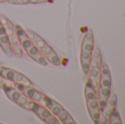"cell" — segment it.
<instances>
[{
	"label": "cell",
	"mask_w": 125,
	"mask_h": 124,
	"mask_svg": "<svg viewBox=\"0 0 125 124\" xmlns=\"http://www.w3.org/2000/svg\"><path fill=\"white\" fill-rule=\"evenodd\" d=\"M96 91H97L100 110H102L107 102L109 95L111 94V74H110L109 66L107 65L106 62L102 63L99 84Z\"/></svg>",
	"instance_id": "1"
},
{
	"label": "cell",
	"mask_w": 125,
	"mask_h": 124,
	"mask_svg": "<svg viewBox=\"0 0 125 124\" xmlns=\"http://www.w3.org/2000/svg\"><path fill=\"white\" fill-rule=\"evenodd\" d=\"M84 96H85V101H86L90 118L93 120V122L98 123L101 110H100L99 103H98L97 91H96V88L94 86V84L89 79H87V81L85 83Z\"/></svg>",
	"instance_id": "2"
},
{
	"label": "cell",
	"mask_w": 125,
	"mask_h": 124,
	"mask_svg": "<svg viewBox=\"0 0 125 124\" xmlns=\"http://www.w3.org/2000/svg\"><path fill=\"white\" fill-rule=\"evenodd\" d=\"M94 49V37L92 30H88L85 33L81 42L80 48V65L85 75L89 72L90 62Z\"/></svg>",
	"instance_id": "3"
},
{
	"label": "cell",
	"mask_w": 125,
	"mask_h": 124,
	"mask_svg": "<svg viewBox=\"0 0 125 124\" xmlns=\"http://www.w3.org/2000/svg\"><path fill=\"white\" fill-rule=\"evenodd\" d=\"M102 53L98 47L94 48L91 62H90V67L88 72V79L94 84V86L97 89L99 84L100 76H101V68H102Z\"/></svg>",
	"instance_id": "4"
},
{
	"label": "cell",
	"mask_w": 125,
	"mask_h": 124,
	"mask_svg": "<svg viewBox=\"0 0 125 124\" xmlns=\"http://www.w3.org/2000/svg\"><path fill=\"white\" fill-rule=\"evenodd\" d=\"M116 105H117V94L111 93L107 99V102L105 103L104 107L101 110L98 123H108L110 114L112 113L113 110L116 109Z\"/></svg>",
	"instance_id": "5"
},
{
	"label": "cell",
	"mask_w": 125,
	"mask_h": 124,
	"mask_svg": "<svg viewBox=\"0 0 125 124\" xmlns=\"http://www.w3.org/2000/svg\"><path fill=\"white\" fill-rule=\"evenodd\" d=\"M33 112L36 113V115H37L43 121H45L52 115V112L47 107L42 106L41 104H39V103H37V105L35 106V108L33 109Z\"/></svg>",
	"instance_id": "6"
},
{
	"label": "cell",
	"mask_w": 125,
	"mask_h": 124,
	"mask_svg": "<svg viewBox=\"0 0 125 124\" xmlns=\"http://www.w3.org/2000/svg\"><path fill=\"white\" fill-rule=\"evenodd\" d=\"M57 118H58V119L60 120L61 123H63V124H75L76 123L75 119L72 118V116L68 113L65 109H63L62 112L58 115Z\"/></svg>",
	"instance_id": "7"
},
{
	"label": "cell",
	"mask_w": 125,
	"mask_h": 124,
	"mask_svg": "<svg viewBox=\"0 0 125 124\" xmlns=\"http://www.w3.org/2000/svg\"><path fill=\"white\" fill-rule=\"evenodd\" d=\"M5 92H6L7 96L10 99L12 102H15V103H16V101L19 99V97L21 96V93H21V92H19L17 89H15V87L8 89V90H6Z\"/></svg>",
	"instance_id": "8"
},
{
	"label": "cell",
	"mask_w": 125,
	"mask_h": 124,
	"mask_svg": "<svg viewBox=\"0 0 125 124\" xmlns=\"http://www.w3.org/2000/svg\"><path fill=\"white\" fill-rule=\"evenodd\" d=\"M26 52H27V54L29 55V57L32 58L35 62H36V60H37L38 57H40L42 55V53L40 52L39 49H38L37 47L35 46L34 44H33V45L26 51Z\"/></svg>",
	"instance_id": "9"
},
{
	"label": "cell",
	"mask_w": 125,
	"mask_h": 124,
	"mask_svg": "<svg viewBox=\"0 0 125 124\" xmlns=\"http://www.w3.org/2000/svg\"><path fill=\"white\" fill-rule=\"evenodd\" d=\"M48 109L52 112V115H54V116H56V117H57L58 115L61 113L64 108L62 107L60 103H58L56 101H54V100H53V101H52V103L49 106V108Z\"/></svg>",
	"instance_id": "10"
},
{
	"label": "cell",
	"mask_w": 125,
	"mask_h": 124,
	"mask_svg": "<svg viewBox=\"0 0 125 124\" xmlns=\"http://www.w3.org/2000/svg\"><path fill=\"white\" fill-rule=\"evenodd\" d=\"M46 59L48 60V62H51V63L53 64V65L58 66V65L61 64V60H60L59 56L57 55V53L55 52V51H54L53 52H52L51 54H49L48 56H46Z\"/></svg>",
	"instance_id": "11"
},
{
	"label": "cell",
	"mask_w": 125,
	"mask_h": 124,
	"mask_svg": "<svg viewBox=\"0 0 125 124\" xmlns=\"http://www.w3.org/2000/svg\"><path fill=\"white\" fill-rule=\"evenodd\" d=\"M108 123L111 124H120L121 122V119H120V116L119 112L115 109L112 111V113L110 114L109 119H108Z\"/></svg>",
	"instance_id": "12"
},
{
	"label": "cell",
	"mask_w": 125,
	"mask_h": 124,
	"mask_svg": "<svg viewBox=\"0 0 125 124\" xmlns=\"http://www.w3.org/2000/svg\"><path fill=\"white\" fill-rule=\"evenodd\" d=\"M15 70L11 69V68H4V71L2 74V77L6 80H10V81H13L14 79V76H15Z\"/></svg>",
	"instance_id": "13"
},
{
	"label": "cell",
	"mask_w": 125,
	"mask_h": 124,
	"mask_svg": "<svg viewBox=\"0 0 125 124\" xmlns=\"http://www.w3.org/2000/svg\"><path fill=\"white\" fill-rule=\"evenodd\" d=\"M32 41H33V44H34L36 47H37L39 50H40V49H42L43 47L47 44V43H46V41H45V40H44L42 37H40V36H38L37 34H36V36H35L34 39H33Z\"/></svg>",
	"instance_id": "14"
},
{
	"label": "cell",
	"mask_w": 125,
	"mask_h": 124,
	"mask_svg": "<svg viewBox=\"0 0 125 124\" xmlns=\"http://www.w3.org/2000/svg\"><path fill=\"white\" fill-rule=\"evenodd\" d=\"M15 34L18 36L19 37V39L21 40V39H23V38H25V37H28L27 35H26V31L24 29H22V27L19 25H15Z\"/></svg>",
	"instance_id": "15"
},
{
	"label": "cell",
	"mask_w": 125,
	"mask_h": 124,
	"mask_svg": "<svg viewBox=\"0 0 125 124\" xmlns=\"http://www.w3.org/2000/svg\"><path fill=\"white\" fill-rule=\"evenodd\" d=\"M20 45L21 46L22 50H24V51L26 52V51L33 45V41H32L30 38L25 37V38H23V39H21V40H20Z\"/></svg>",
	"instance_id": "16"
},
{
	"label": "cell",
	"mask_w": 125,
	"mask_h": 124,
	"mask_svg": "<svg viewBox=\"0 0 125 124\" xmlns=\"http://www.w3.org/2000/svg\"><path fill=\"white\" fill-rule=\"evenodd\" d=\"M29 100H31V99H29L28 97H27V96H25L23 93H21V96L19 97V99L16 101V103H17L18 105L21 106V107H24L26 103L29 102Z\"/></svg>",
	"instance_id": "17"
},
{
	"label": "cell",
	"mask_w": 125,
	"mask_h": 124,
	"mask_svg": "<svg viewBox=\"0 0 125 124\" xmlns=\"http://www.w3.org/2000/svg\"><path fill=\"white\" fill-rule=\"evenodd\" d=\"M1 47V49H2V51L4 52L7 56L9 57H11L13 55V51H12V47H11L10 43H9V44H5V45H2Z\"/></svg>",
	"instance_id": "18"
},
{
	"label": "cell",
	"mask_w": 125,
	"mask_h": 124,
	"mask_svg": "<svg viewBox=\"0 0 125 124\" xmlns=\"http://www.w3.org/2000/svg\"><path fill=\"white\" fill-rule=\"evenodd\" d=\"M12 47V51H13V55H15L17 58H21L23 55V52H22V48L21 46L19 45H15V46H11Z\"/></svg>",
	"instance_id": "19"
},
{
	"label": "cell",
	"mask_w": 125,
	"mask_h": 124,
	"mask_svg": "<svg viewBox=\"0 0 125 124\" xmlns=\"http://www.w3.org/2000/svg\"><path fill=\"white\" fill-rule=\"evenodd\" d=\"M39 51H40V52H41L42 54H43V55H44L45 57L48 56L49 54H51L52 52H54V50H53V49H52V48L50 46V45H48V44H46V45L43 47L42 49H40Z\"/></svg>",
	"instance_id": "20"
},
{
	"label": "cell",
	"mask_w": 125,
	"mask_h": 124,
	"mask_svg": "<svg viewBox=\"0 0 125 124\" xmlns=\"http://www.w3.org/2000/svg\"><path fill=\"white\" fill-rule=\"evenodd\" d=\"M35 92H36V89L34 88L33 86H29V87H26L25 90L23 91V93H23L25 96H27L29 99H32Z\"/></svg>",
	"instance_id": "21"
},
{
	"label": "cell",
	"mask_w": 125,
	"mask_h": 124,
	"mask_svg": "<svg viewBox=\"0 0 125 124\" xmlns=\"http://www.w3.org/2000/svg\"><path fill=\"white\" fill-rule=\"evenodd\" d=\"M25 78L24 75H22L20 72H15V76H14V79H13V82L19 83V84H22L23 82V79Z\"/></svg>",
	"instance_id": "22"
},
{
	"label": "cell",
	"mask_w": 125,
	"mask_h": 124,
	"mask_svg": "<svg viewBox=\"0 0 125 124\" xmlns=\"http://www.w3.org/2000/svg\"><path fill=\"white\" fill-rule=\"evenodd\" d=\"M45 123L47 124H59L61 123L60 122V120L58 119V118L56 117V116H54V115H51L49 118H48L46 120H45Z\"/></svg>",
	"instance_id": "23"
},
{
	"label": "cell",
	"mask_w": 125,
	"mask_h": 124,
	"mask_svg": "<svg viewBox=\"0 0 125 124\" xmlns=\"http://www.w3.org/2000/svg\"><path fill=\"white\" fill-rule=\"evenodd\" d=\"M44 94L42 93H40V92H38V91H37L36 90V92L34 93V95H33V97H32L31 100H33V101H35L36 103H39V102L41 101L42 99V96H43Z\"/></svg>",
	"instance_id": "24"
},
{
	"label": "cell",
	"mask_w": 125,
	"mask_h": 124,
	"mask_svg": "<svg viewBox=\"0 0 125 124\" xmlns=\"http://www.w3.org/2000/svg\"><path fill=\"white\" fill-rule=\"evenodd\" d=\"M0 21H1V23L3 24V25L5 26V27H8V26H12L13 24H12V22H11L6 16L4 15H0Z\"/></svg>",
	"instance_id": "25"
},
{
	"label": "cell",
	"mask_w": 125,
	"mask_h": 124,
	"mask_svg": "<svg viewBox=\"0 0 125 124\" xmlns=\"http://www.w3.org/2000/svg\"><path fill=\"white\" fill-rule=\"evenodd\" d=\"M9 37H10V43L11 46H15V45L20 44V39H19V37L16 34L12 35L11 36H9Z\"/></svg>",
	"instance_id": "26"
},
{
	"label": "cell",
	"mask_w": 125,
	"mask_h": 124,
	"mask_svg": "<svg viewBox=\"0 0 125 124\" xmlns=\"http://www.w3.org/2000/svg\"><path fill=\"white\" fill-rule=\"evenodd\" d=\"M36 62L38 63V64H40V65H43V66H46L48 65V60L46 59V57L44 56L43 54H42L40 57H38L37 60H36Z\"/></svg>",
	"instance_id": "27"
},
{
	"label": "cell",
	"mask_w": 125,
	"mask_h": 124,
	"mask_svg": "<svg viewBox=\"0 0 125 124\" xmlns=\"http://www.w3.org/2000/svg\"><path fill=\"white\" fill-rule=\"evenodd\" d=\"M37 104V103H36L35 101H33V100H29V102L26 103L25 106H24V108L28 109V110H31L33 111V109L35 108V106Z\"/></svg>",
	"instance_id": "28"
},
{
	"label": "cell",
	"mask_w": 125,
	"mask_h": 124,
	"mask_svg": "<svg viewBox=\"0 0 125 124\" xmlns=\"http://www.w3.org/2000/svg\"><path fill=\"white\" fill-rule=\"evenodd\" d=\"M6 31H7V36H11L12 35L15 34V27H14V25L8 26V27H6Z\"/></svg>",
	"instance_id": "29"
},
{
	"label": "cell",
	"mask_w": 125,
	"mask_h": 124,
	"mask_svg": "<svg viewBox=\"0 0 125 124\" xmlns=\"http://www.w3.org/2000/svg\"><path fill=\"white\" fill-rule=\"evenodd\" d=\"M9 43H10V37L7 35L0 36V46L5 45V44H9Z\"/></svg>",
	"instance_id": "30"
},
{
	"label": "cell",
	"mask_w": 125,
	"mask_h": 124,
	"mask_svg": "<svg viewBox=\"0 0 125 124\" xmlns=\"http://www.w3.org/2000/svg\"><path fill=\"white\" fill-rule=\"evenodd\" d=\"M25 31H26V35H27V36H28V38H30L31 40H33L37 33H35V32L31 31V30H25Z\"/></svg>",
	"instance_id": "31"
},
{
	"label": "cell",
	"mask_w": 125,
	"mask_h": 124,
	"mask_svg": "<svg viewBox=\"0 0 125 124\" xmlns=\"http://www.w3.org/2000/svg\"><path fill=\"white\" fill-rule=\"evenodd\" d=\"M15 87H16V89H17L19 92H21V93H23V91H24L25 88H26L24 85H22V84H19V83H16Z\"/></svg>",
	"instance_id": "32"
},
{
	"label": "cell",
	"mask_w": 125,
	"mask_h": 124,
	"mask_svg": "<svg viewBox=\"0 0 125 124\" xmlns=\"http://www.w3.org/2000/svg\"><path fill=\"white\" fill-rule=\"evenodd\" d=\"M7 35V31H6V27L1 22H0V36H5Z\"/></svg>",
	"instance_id": "33"
},
{
	"label": "cell",
	"mask_w": 125,
	"mask_h": 124,
	"mask_svg": "<svg viewBox=\"0 0 125 124\" xmlns=\"http://www.w3.org/2000/svg\"><path fill=\"white\" fill-rule=\"evenodd\" d=\"M22 85H24L25 87H29V86H32V82L28 79V78H24V79H23V82H22Z\"/></svg>",
	"instance_id": "34"
},
{
	"label": "cell",
	"mask_w": 125,
	"mask_h": 124,
	"mask_svg": "<svg viewBox=\"0 0 125 124\" xmlns=\"http://www.w3.org/2000/svg\"><path fill=\"white\" fill-rule=\"evenodd\" d=\"M8 2L10 4H12V5H19L20 4V1L19 0H8Z\"/></svg>",
	"instance_id": "35"
},
{
	"label": "cell",
	"mask_w": 125,
	"mask_h": 124,
	"mask_svg": "<svg viewBox=\"0 0 125 124\" xmlns=\"http://www.w3.org/2000/svg\"><path fill=\"white\" fill-rule=\"evenodd\" d=\"M41 3V0H29V4H38Z\"/></svg>",
	"instance_id": "36"
},
{
	"label": "cell",
	"mask_w": 125,
	"mask_h": 124,
	"mask_svg": "<svg viewBox=\"0 0 125 124\" xmlns=\"http://www.w3.org/2000/svg\"><path fill=\"white\" fill-rule=\"evenodd\" d=\"M20 1V5H27L29 4V0H19Z\"/></svg>",
	"instance_id": "37"
},
{
	"label": "cell",
	"mask_w": 125,
	"mask_h": 124,
	"mask_svg": "<svg viewBox=\"0 0 125 124\" xmlns=\"http://www.w3.org/2000/svg\"><path fill=\"white\" fill-rule=\"evenodd\" d=\"M4 66H3V65H1V64H0V75H1V76H2V74H3V71H4Z\"/></svg>",
	"instance_id": "38"
},
{
	"label": "cell",
	"mask_w": 125,
	"mask_h": 124,
	"mask_svg": "<svg viewBox=\"0 0 125 124\" xmlns=\"http://www.w3.org/2000/svg\"><path fill=\"white\" fill-rule=\"evenodd\" d=\"M3 81H4V78H3V77L0 75V86H2V84H3Z\"/></svg>",
	"instance_id": "39"
},
{
	"label": "cell",
	"mask_w": 125,
	"mask_h": 124,
	"mask_svg": "<svg viewBox=\"0 0 125 124\" xmlns=\"http://www.w3.org/2000/svg\"><path fill=\"white\" fill-rule=\"evenodd\" d=\"M2 2H8V0H0V3H2Z\"/></svg>",
	"instance_id": "40"
},
{
	"label": "cell",
	"mask_w": 125,
	"mask_h": 124,
	"mask_svg": "<svg viewBox=\"0 0 125 124\" xmlns=\"http://www.w3.org/2000/svg\"><path fill=\"white\" fill-rule=\"evenodd\" d=\"M0 22H1V21H0Z\"/></svg>",
	"instance_id": "41"
}]
</instances>
